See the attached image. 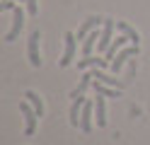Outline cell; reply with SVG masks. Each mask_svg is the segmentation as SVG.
Instances as JSON below:
<instances>
[{
	"label": "cell",
	"mask_w": 150,
	"mask_h": 145,
	"mask_svg": "<svg viewBox=\"0 0 150 145\" xmlns=\"http://www.w3.org/2000/svg\"><path fill=\"white\" fill-rule=\"evenodd\" d=\"M27 10H22L20 5H15L12 7V27H10V32L5 34V41L7 44H12L17 36H20V32H22V27H24V22H27Z\"/></svg>",
	"instance_id": "cell-1"
},
{
	"label": "cell",
	"mask_w": 150,
	"mask_h": 145,
	"mask_svg": "<svg viewBox=\"0 0 150 145\" xmlns=\"http://www.w3.org/2000/svg\"><path fill=\"white\" fill-rule=\"evenodd\" d=\"M133 56H138V46L133 44V46H124V48H121V51L116 53V58H114V61H111V73H121V68H124V63L126 61H131V58H133Z\"/></svg>",
	"instance_id": "cell-2"
},
{
	"label": "cell",
	"mask_w": 150,
	"mask_h": 145,
	"mask_svg": "<svg viewBox=\"0 0 150 145\" xmlns=\"http://www.w3.org/2000/svg\"><path fill=\"white\" fill-rule=\"evenodd\" d=\"M20 111H22V116H24V133L32 135V133L36 131V119H39V114L34 111V106L27 102V99L20 104Z\"/></svg>",
	"instance_id": "cell-3"
},
{
	"label": "cell",
	"mask_w": 150,
	"mask_h": 145,
	"mask_svg": "<svg viewBox=\"0 0 150 145\" xmlns=\"http://www.w3.org/2000/svg\"><path fill=\"white\" fill-rule=\"evenodd\" d=\"M114 27H116V19L104 17V24H102V32H99V44H97L99 51H107L111 46V41H114Z\"/></svg>",
	"instance_id": "cell-4"
},
{
	"label": "cell",
	"mask_w": 150,
	"mask_h": 145,
	"mask_svg": "<svg viewBox=\"0 0 150 145\" xmlns=\"http://www.w3.org/2000/svg\"><path fill=\"white\" fill-rule=\"evenodd\" d=\"M39 32H32L29 34V44H27V56H29V63L34 68H41V53H39Z\"/></svg>",
	"instance_id": "cell-5"
},
{
	"label": "cell",
	"mask_w": 150,
	"mask_h": 145,
	"mask_svg": "<svg viewBox=\"0 0 150 145\" xmlns=\"http://www.w3.org/2000/svg\"><path fill=\"white\" fill-rule=\"evenodd\" d=\"M63 41H65V46H63V58H61V68H68V65L73 63V58H75V51H78V46H75V34H73V32H65Z\"/></svg>",
	"instance_id": "cell-6"
},
{
	"label": "cell",
	"mask_w": 150,
	"mask_h": 145,
	"mask_svg": "<svg viewBox=\"0 0 150 145\" xmlns=\"http://www.w3.org/2000/svg\"><path fill=\"white\" fill-rule=\"evenodd\" d=\"M92 111H95V102H85L82 104V114H80V131L82 133L92 131Z\"/></svg>",
	"instance_id": "cell-7"
},
{
	"label": "cell",
	"mask_w": 150,
	"mask_h": 145,
	"mask_svg": "<svg viewBox=\"0 0 150 145\" xmlns=\"http://www.w3.org/2000/svg\"><path fill=\"white\" fill-rule=\"evenodd\" d=\"M92 77H95L97 82H104V85H111V87H116V90H124V82H119L116 77H111V75H107L102 68H92Z\"/></svg>",
	"instance_id": "cell-8"
},
{
	"label": "cell",
	"mask_w": 150,
	"mask_h": 145,
	"mask_svg": "<svg viewBox=\"0 0 150 145\" xmlns=\"http://www.w3.org/2000/svg\"><path fill=\"white\" fill-rule=\"evenodd\" d=\"M104 24V17H87L85 22H82V27L78 29V39H85L90 32H95L97 27H102Z\"/></svg>",
	"instance_id": "cell-9"
},
{
	"label": "cell",
	"mask_w": 150,
	"mask_h": 145,
	"mask_svg": "<svg viewBox=\"0 0 150 145\" xmlns=\"http://www.w3.org/2000/svg\"><path fill=\"white\" fill-rule=\"evenodd\" d=\"M104 65H109V61H107V58H95V56H82L80 61H78V70H82V73H85L87 68H104Z\"/></svg>",
	"instance_id": "cell-10"
},
{
	"label": "cell",
	"mask_w": 150,
	"mask_h": 145,
	"mask_svg": "<svg viewBox=\"0 0 150 145\" xmlns=\"http://www.w3.org/2000/svg\"><path fill=\"white\" fill-rule=\"evenodd\" d=\"M95 119H97V128L107 126V104L102 94H97V99H95Z\"/></svg>",
	"instance_id": "cell-11"
},
{
	"label": "cell",
	"mask_w": 150,
	"mask_h": 145,
	"mask_svg": "<svg viewBox=\"0 0 150 145\" xmlns=\"http://www.w3.org/2000/svg\"><path fill=\"white\" fill-rule=\"evenodd\" d=\"M82 104H85V97H78V99H73L70 114H68V119H70V126H75V128L80 126V114H82Z\"/></svg>",
	"instance_id": "cell-12"
},
{
	"label": "cell",
	"mask_w": 150,
	"mask_h": 145,
	"mask_svg": "<svg viewBox=\"0 0 150 145\" xmlns=\"http://www.w3.org/2000/svg\"><path fill=\"white\" fill-rule=\"evenodd\" d=\"M128 41H131V39H128L126 34H121V36H116L114 41H111V46H109L107 51H104V53H107V58H109V65H111V61H114V56H116V51H121V48H124V46H126Z\"/></svg>",
	"instance_id": "cell-13"
},
{
	"label": "cell",
	"mask_w": 150,
	"mask_h": 145,
	"mask_svg": "<svg viewBox=\"0 0 150 145\" xmlns=\"http://www.w3.org/2000/svg\"><path fill=\"white\" fill-rule=\"evenodd\" d=\"M116 27L121 29V34H126V36L131 39V44H136V46L140 44V34H138V32H136V29L131 27L128 22H124V19H116Z\"/></svg>",
	"instance_id": "cell-14"
},
{
	"label": "cell",
	"mask_w": 150,
	"mask_h": 145,
	"mask_svg": "<svg viewBox=\"0 0 150 145\" xmlns=\"http://www.w3.org/2000/svg\"><path fill=\"white\" fill-rule=\"evenodd\" d=\"M92 82H95V80H92V70H90V73L85 70V73H82V80H80V85H78V87H75V90L70 92V97H73V99L82 97V94H85V90H87V87H90Z\"/></svg>",
	"instance_id": "cell-15"
},
{
	"label": "cell",
	"mask_w": 150,
	"mask_h": 145,
	"mask_svg": "<svg viewBox=\"0 0 150 145\" xmlns=\"http://www.w3.org/2000/svg\"><path fill=\"white\" fill-rule=\"evenodd\" d=\"M24 99L34 106V111L39 114V119H41V116H44V102L39 99V94H36V92H32V90H27V92H24Z\"/></svg>",
	"instance_id": "cell-16"
},
{
	"label": "cell",
	"mask_w": 150,
	"mask_h": 145,
	"mask_svg": "<svg viewBox=\"0 0 150 145\" xmlns=\"http://www.w3.org/2000/svg\"><path fill=\"white\" fill-rule=\"evenodd\" d=\"M92 87H95V92L97 94H102V97H114V99H116V97L121 94V90H111V87L109 85H104V82H92Z\"/></svg>",
	"instance_id": "cell-17"
},
{
	"label": "cell",
	"mask_w": 150,
	"mask_h": 145,
	"mask_svg": "<svg viewBox=\"0 0 150 145\" xmlns=\"http://www.w3.org/2000/svg\"><path fill=\"white\" fill-rule=\"evenodd\" d=\"M24 3H27V12H29V15L39 12V3H36V0H24Z\"/></svg>",
	"instance_id": "cell-18"
},
{
	"label": "cell",
	"mask_w": 150,
	"mask_h": 145,
	"mask_svg": "<svg viewBox=\"0 0 150 145\" xmlns=\"http://www.w3.org/2000/svg\"><path fill=\"white\" fill-rule=\"evenodd\" d=\"M20 3H22V0H20Z\"/></svg>",
	"instance_id": "cell-19"
}]
</instances>
